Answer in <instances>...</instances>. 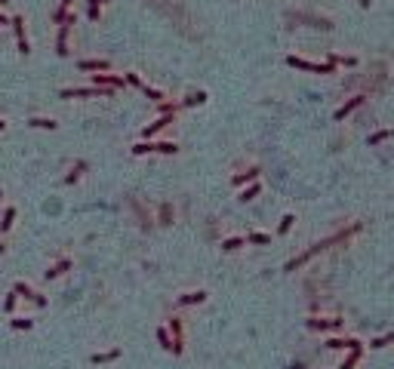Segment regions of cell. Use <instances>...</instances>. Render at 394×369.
<instances>
[{
	"label": "cell",
	"mask_w": 394,
	"mask_h": 369,
	"mask_svg": "<svg viewBox=\"0 0 394 369\" xmlns=\"http://www.w3.org/2000/svg\"><path fill=\"white\" fill-rule=\"evenodd\" d=\"M354 231H361V225H351V228H345L342 234H336V237H330V240H320V243H314V246H311L308 252H302V256H299V259H293V262H286V271H296V268H302V264H305V262H311V259L317 256V252H323V249H327V246H333V243H339V240H345V237H351Z\"/></svg>",
	"instance_id": "6da1fadb"
},
{
	"label": "cell",
	"mask_w": 394,
	"mask_h": 369,
	"mask_svg": "<svg viewBox=\"0 0 394 369\" xmlns=\"http://www.w3.org/2000/svg\"><path fill=\"white\" fill-rule=\"evenodd\" d=\"M289 68H299V71H311V74H333V65L336 62H308V59H299V55H289Z\"/></svg>",
	"instance_id": "7a4b0ae2"
},
{
	"label": "cell",
	"mask_w": 394,
	"mask_h": 369,
	"mask_svg": "<svg viewBox=\"0 0 394 369\" xmlns=\"http://www.w3.org/2000/svg\"><path fill=\"white\" fill-rule=\"evenodd\" d=\"M151 151H160V154H176L179 151V145H172V142H139L133 148V154H151Z\"/></svg>",
	"instance_id": "3957f363"
},
{
	"label": "cell",
	"mask_w": 394,
	"mask_h": 369,
	"mask_svg": "<svg viewBox=\"0 0 394 369\" xmlns=\"http://www.w3.org/2000/svg\"><path fill=\"white\" fill-rule=\"evenodd\" d=\"M111 89L96 86V89H62V99H96V96H108Z\"/></svg>",
	"instance_id": "277c9868"
},
{
	"label": "cell",
	"mask_w": 394,
	"mask_h": 369,
	"mask_svg": "<svg viewBox=\"0 0 394 369\" xmlns=\"http://www.w3.org/2000/svg\"><path fill=\"white\" fill-rule=\"evenodd\" d=\"M13 31H16V37H19V53L22 55H28L31 53V46H28V37H25V22H22V16L13 19Z\"/></svg>",
	"instance_id": "5b68a950"
},
{
	"label": "cell",
	"mask_w": 394,
	"mask_h": 369,
	"mask_svg": "<svg viewBox=\"0 0 394 369\" xmlns=\"http://www.w3.org/2000/svg\"><path fill=\"white\" fill-rule=\"evenodd\" d=\"M308 326H311V329H323V332H336V329H342V320H323V317H311V320H308Z\"/></svg>",
	"instance_id": "8992f818"
},
{
	"label": "cell",
	"mask_w": 394,
	"mask_h": 369,
	"mask_svg": "<svg viewBox=\"0 0 394 369\" xmlns=\"http://www.w3.org/2000/svg\"><path fill=\"white\" fill-rule=\"evenodd\" d=\"M169 336H172V354H182V323L179 320H169Z\"/></svg>",
	"instance_id": "52a82bcc"
},
{
	"label": "cell",
	"mask_w": 394,
	"mask_h": 369,
	"mask_svg": "<svg viewBox=\"0 0 394 369\" xmlns=\"http://www.w3.org/2000/svg\"><path fill=\"white\" fill-rule=\"evenodd\" d=\"M92 80H96L99 86H111V89H117V86H123L126 80L123 77H117V74H92Z\"/></svg>",
	"instance_id": "ba28073f"
},
{
	"label": "cell",
	"mask_w": 394,
	"mask_h": 369,
	"mask_svg": "<svg viewBox=\"0 0 394 369\" xmlns=\"http://www.w3.org/2000/svg\"><path fill=\"white\" fill-rule=\"evenodd\" d=\"M357 105H364V96H354V99H348V102H345V105H342L339 111H336V120H345V117H348V114H351Z\"/></svg>",
	"instance_id": "9c48e42d"
},
{
	"label": "cell",
	"mask_w": 394,
	"mask_h": 369,
	"mask_svg": "<svg viewBox=\"0 0 394 369\" xmlns=\"http://www.w3.org/2000/svg\"><path fill=\"white\" fill-rule=\"evenodd\" d=\"M108 62L105 59H86V62H80V71H108Z\"/></svg>",
	"instance_id": "30bf717a"
},
{
	"label": "cell",
	"mask_w": 394,
	"mask_h": 369,
	"mask_svg": "<svg viewBox=\"0 0 394 369\" xmlns=\"http://www.w3.org/2000/svg\"><path fill=\"white\" fill-rule=\"evenodd\" d=\"M172 123V114H164V117H157L151 126H145V135H154V132H160L164 126H169Z\"/></svg>",
	"instance_id": "8fae6325"
},
{
	"label": "cell",
	"mask_w": 394,
	"mask_h": 369,
	"mask_svg": "<svg viewBox=\"0 0 394 369\" xmlns=\"http://www.w3.org/2000/svg\"><path fill=\"white\" fill-rule=\"evenodd\" d=\"M68 25H71V22H68ZM68 25L59 28V40H56V53L59 55H68Z\"/></svg>",
	"instance_id": "7c38bea8"
},
{
	"label": "cell",
	"mask_w": 394,
	"mask_h": 369,
	"mask_svg": "<svg viewBox=\"0 0 394 369\" xmlns=\"http://www.w3.org/2000/svg\"><path fill=\"white\" fill-rule=\"evenodd\" d=\"M68 268H71V262H68V259H62V262H56L53 268L46 271V280H56V277H59V274H65Z\"/></svg>",
	"instance_id": "4fadbf2b"
},
{
	"label": "cell",
	"mask_w": 394,
	"mask_h": 369,
	"mask_svg": "<svg viewBox=\"0 0 394 369\" xmlns=\"http://www.w3.org/2000/svg\"><path fill=\"white\" fill-rule=\"evenodd\" d=\"M354 344H361L357 339H327V348L339 351V348H354Z\"/></svg>",
	"instance_id": "5bb4252c"
},
{
	"label": "cell",
	"mask_w": 394,
	"mask_h": 369,
	"mask_svg": "<svg viewBox=\"0 0 394 369\" xmlns=\"http://www.w3.org/2000/svg\"><path fill=\"white\" fill-rule=\"evenodd\" d=\"M16 292H19V295H28L31 302H34V305H40V308L46 305V298H43V295H34V292L28 290V286H25V283H16Z\"/></svg>",
	"instance_id": "9a60e30c"
},
{
	"label": "cell",
	"mask_w": 394,
	"mask_h": 369,
	"mask_svg": "<svg viewBox=\"0 0 394 369\" xmlns=\"http://www.w3.org/2000/svg\"><path fill=\"white\" fill-rule=\"evenodd\" d=\"M203 298H206V292L197 290V292H188V295H179V305H200Z\"/></svg>",
	"instance_id": "2e32d148"
},
{
	"label": "cell",
	"mask_w": 394,
	"mask_h": 369,
	"mask_svg": "<svg viewBox=\"0 0 394 369\" xmlns=\"http://www.w3.org/2000/svg\"><path fill=\"white\" fill-rule=\"evenodd\" d=\"M357 360H361V344H354V348H351V354L345 357V363H342L339 369H354V366H357Z\"/></svg>",
	"instance_id": "e0dca14e"
},
{
	"label": "cell",
	"mask_w": 394,
	"mask_h": 369,
	"mask_svg": "<svg viewBox=\"0 0 394 369\" xmlns=\"http://www.w3.org/2000/svg\"><path fill=\"white\" fill-rule=\"evenodd\" d=\"M256 179H259V169H247V172H237L231 182H234V184H247V182H256Z\"/></svg>",
	"instance_id": "ac0fdd59"
},
{
	"label": "cell",
	"mask_w": 394,
	"mask_h": 369,
	"mask_svg": "<svg viewBox=\"0 0 394 369\" xmlns=\"http://www.w3.org/2000/svg\"><path fill=\"white\" fill-rule=\"evenodd\" d=\"M28 123H31V126H37V130H56V126H59V123L50 120V117H31Z\"/></svg>",
	"instance_id": "d6986e66"
},
{
	"label": "cell",
	"mask_w": 394,
	"mask_h": 369,
	"mask_svg": "<svg viewBox=\"0 0 394 369\" xmlns=\"http://www.w3.org/2000/svg\"><path fill=\"white\" fill-rule=\"evenodd\" d=\"M259 191H262V188H259V182H253L250 188H243V191H240V200H243V203H250L253 197H259Z\"/></svg>",
	"instance_id": "ffe728a7"
},
{
	"label": "cell",
	"mask_w": 394,
	"mask_h": 369,
	"mask_svg": "<svg viewBox=\"0 0 394 369\" xmlns=\"http://www.w3.org/2000/svg\"><path fill=\"white\" fill-rule=\"evenodd\" d=\"M80 172H86V163H84V160H80V163H74V169L65 176V184H74V182L80 179Z\"/></svg>",
	"instance_id": "44dd1931"
},
{
	"label": "cell",
	"mask_w": 394,
	"mask_h": 369,
	"mask_svg": "<svg viewBox=\"0 0 394 369\" xmlns=\"http://www.w3.org/2000/svg\"><path fill=\"white\" fill-rule=\"evenodd\" d=\"M117 357H120V351L117 348H114V351H105V354H96V357H92V363H111V360H117Z\"/></svg>",
	"instance_id": "7402d4cb"
},
{
	"label": "cell",
	"mask_w": 394,
	"mask_h": 369,
	"mask_svg": "<svg viewBox=\"0 0 394 369\" xmlns=\"http://www.w3.org/2000/svg\"><path fill=\"white\" fill-rule=\"evenodd\" d=\"M13 222H16V206H6V212H3V222H0V228H3V231H9V228H13Z\"/></svg>",
	"instance_id": "603a6c76"
},
{
	"label": "cell",
	"mask_w": 394,
	"mask_h": 369,
	"mask_svg": "<svg viewBox=\"0 0 394 369\" xmlns=\"http://www.w3.org/2000/svg\"><path fill=\"white\" fill-rule=\"evenodd\" d=\"M250 243H256V246H268V243H271V237H268V234H262V231H253V234H250Z\"/></svg>",
	"instance_id": "cb8c5ba5"
},
{
	"label": "cell",
	"mask_w": 394,
	"mask_h": 369,
	"mask_svg": "<svg viewBox=\"0 0 394 369\" xmlns=\"http://www.w3.org/2000/svg\"><path fill=\"white\" fill-rule=\"evenodd\" d=\"M240 246H243V237H228L225 243H222L225 252H234V249H240Z\"/></svg>",
	"instance_id": "d4e9b609"
},
{
	"label": "cell",
	"mask_w": 394,
	"mask_h": 369,
	"mask_svg": "<svg viewBox=\"0 0 394 369\" xmlns=\"http://www.w3.org/2000/svg\"><path fill=\"white\" fill-rule=\"evenodd\" d=\"M157 342H160V344H164V348H169V351H172V336H169V332H167L164 326H160V329H157Z\"/></svg>",
	"instance_id": "484cf974"
},
{
	"label": "cell",
	"mask_w": 394,
	"mask_h": 369,
	"mask_svg": "<svg viewBox=\"0 0 394 369\" xmlns=\"http://www.w3.org/2000/svg\"><path fill=\"white\" fill-rule=\"evenodd\" d=\"M13 323V329H31L34 326V320H28V317H16V320H9Z\"/></svg>",
	"instance_id": "4316f807"
},
{
	"label": "cell",
	"mask_w": 394,
	"mask_h": 369,
	"mask_svg": "<svg viewBox=\"0 0 394 369\" xmlns=\"http://www.w3.org/2000/svg\"><path fill=\"white\" fill-rule=\"evenodd\" d=\"M206 102V92H191L188 99H185V105H203Z\"/></svg>",
	"instance_id": "83f0119b"
},
{
	"label": "cell",
	"mask_w": 394,
	"mask_h": 369,
	"mask_svg": "<svg viewBox=\"0 0 394 369\" xmlns=\"http://www.w3.org/2000/svg\"><path fill=\"white\" fill-rule=\"evenodd\" d=\"M391 342H394V336H391V332H388V336H379V339H373V342H369V344H373V348H388Z\"/></svg>",
	"instance_id": "f1b7e54d"
},
{
	"label": "cell",
	"mask_w": 394,
	"mask_h": 369,
	"mask_svg": "<svg viewBox=\"0 0 394 369\" xmlns=\"http://www.w3.org/2000/svg\"><path fill=\"white\" fill-rule=\"evenodd\" d=\"M142 92H145L148 99H154V102H160V99H164V92H160V89H154V86H145V83H142Z\"/></svg>",
	"instance_id": "f546056e"
},
{
	"label": "cell",
	"mask_w": 394,
	"mask_h": 369,
	"mask_svg": "<svg viewBox=\"0 0 394 369\" xmlns=\"http://www.w3.org/2000/svg\"><path fill=\"white\" fill-rule=\"evenodd\" d=\"M330 62H342V65H348V68H351V65H357V59H354V55H333Z\"/></svg>",
	"instance_id": "4dcf8cb0"
},
{
	"label": "cell",
	"mask_w": 394,
	"mask_h": 369,
	"mask_svg": "<svg viewBox=\"0 0 394 369\" xmlns=\"http://www.w3.org/2000/svg\"><path fill=\"white\" fill-rule=\"evenodd\" d=\"M123 80H126L130 86H139V89H142V77H139V74H123Z\"/></svg>",
	"instance_id": "1f68e13d"
},
{
	"label": "cell",
	"mask_w": 394,
	"mask_h": 369,
	"mask_svg": "<svg viewBox=\"0 0 394 369\" xmlns=\"http://www.w3.org/2000/svg\"><path fill=\"white\" fill-rule=\"evenodd\" d=\"M293 222H296L293 215H283V218H281V234H286V231L293 228Z\"/></svg>",
	"instance_id": "d6a6232c"
},
{
	"label": "cell",
	"mask_w": 394,
	"mask_h": 369,
	"mask_svg": "<svg viewBox=\"0 0 394 369\" xmlns=\"http://www.w3.org/2000/svg\"><path fill=\"white\" fill-rule=\"evenodd\" d=\"M86 13H89L92 22H96V19H99V3H92V0H89V9H86Z\"/></svg>",
	"instance_id": "836d02e7"
},
{
	"label": "cell",
	"mask_w": 394,
	"mask_h": 369,
	"mask_svg": "<svg viewBox=\"0 0 394 369\" xmlns=\"http://www.w3.org/2000/svg\"><path fill=\"white\" fill-rule=\"evenodd\" d=\"M6 311H13L16 308V290H13V295H6V305H3Z\"/></svg>",
	"instance_id": "e575fe53"
},
{
	"label": "cell",
	"mask_w": 394,
	"mask_h": 369,
	"mask_svg": "<svg viewBox=\"0 0 394 369\" xmlns=\"http://www.w3.org/2000/svg\"><path fill=\"white\" fill-rule=\"evenodd\" d=\"M357 3H361V6H369V3H373V0H357Z\"/></svg>",
	"instance_id": "d590c367"
},
{
	"label": "cell",
	"mask_w": 394,
	"mask_h": 369,
	"mask_svg": "<svg viewBox=\"0 0 394 369\" xmlns=\"http://www.w3.org/2000/svg\"><path fill=\"white\" fill-rule=\"evenodd\" d=\"M68 6H71V0H62V9H68Z\"/></svg>",
	"instance_id": "8d00e7d4"
},
{
	"label": "cell",
	"mask_w": 394,
	"mask_h": 369,
	"mask_svg": "<svg viewBox=\"0 0 394 369\" xmlns=\"http://www.w3.org/2000/svg\"><path fill=\"white\" fill-rule=\"evenodd\" d=\"M0 25H6V16L3 13H0Z\"/></svg>",
	"instance_id": "74e56055"
},
{
	"label": "cell",
	"mask_w": 394,
	"mask_h": 369,
	"mask_svg": "<svg viewBox=\"0 0 394 369\" xmlns=\"http://www.w3.org/2000/svg\"><path fill=\"white\" fill-rule=\"evenodd\" d=\"M92 3H99V6H102V3H108V0H92Z\"/></svg>",
	"instance_id": "f35d334b"
},
{
	"label": "cell",
	"mask_w": 394,
	"mask_h": 369,
	"mask_svg": "<svg viewBox=\"0 0 394 369\" xmlns=\"http://www.w3.org/2000/svg\"><path fill=\"white\" fill-rule=\"evenodd\" d=\"M391 135H394V130H388V138H391Z\"/></svg>",
	"instance_id": "ab89813d"
},
{
	"label": "cell",
	"mask_w": 394,
	"mask_h": 369,
	"mask_svg": "<svg viewBox=\"0 0 394 369\" xmlns=\"http://www.w3.org/2000/svg\"><path fill=\"white\" fill-rule=\"evenodd\" d=\"M3 126H6V123H3V120H0V130H3Z\"/></svg>",
	"instance_id": "60d3db41"
},
{
	"label": "cell",
	"mask_w": 394,
	"mask_h": 369,
	"mask_svg": "<svg viewBox=\"0 0 394 369\" xmlns=\"http://www.w3.org/2000/svg\"><path fill=\"white\" fill-rule=\"evenodd\" d=\"M3 249H6V246H3V243H0V252H3Z\"/></svg>",
	"instance_id": "b9f144b4"
},
{
	"label": "cell",
	"mask_w": 394,
	"mask_h": 369,
	"mask_svg": "<svg viewBox=\"0 0 394 369\" xmlns=\"http://www.w3.org/2000/svg\"><path fill=\"white\" fill-rule=\"evenodd\" d=\"M0 3H6V0H0Z\"/></svg>",
	"instance_id": "7bdbcfd3"
},
{
	"label": "cell",
	"mask_w": 394,
	"mask_h": 369,
	"mask_svg": "<svg viewBox=\"0 0 394 369\" xmlns=\"http://www.w3.org/2000/svg\"><path fill=\"white\" fill-rule=\"evenodd\" d=\"M0 197H3V191H0Z\"/></svg>",
	"instance_id": "ee69618b"
}]
</instances>
